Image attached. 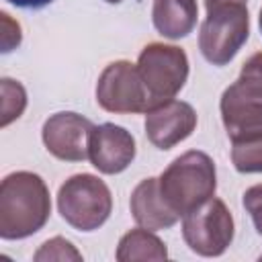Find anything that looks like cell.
<instances>
[{"label":"cell","mask_w":262,"mask_h":262,"mask_svg":"<svg viewBox=\"0 0 262 262\" xmlns=\"http://www.w3.org/2000/svg\"><path fill=\"white\" fill-rule=\"evenodd\" d=\"M49 188L39 174L20 170L0 184V237L23 239L37 233L49 219Z\"/></svg>","instance_id":"obj_1"},{"label":"cell","mask_w":262,"mask_h":262,"mask_svg":"<svg viewBox=\"0 0 262 262\" xmlns=\"http://www.w3.org/2000/svg\"><path fill=\"white\" fill-rule=\"evenodd\" d=\"M250 35V16L246 2H227L207 8L201 25L199 49L213 66L229 63Z\"/></svg>","instance_id":"obj_5"},{"label":"cell","mask_w":262,"mask_h":262,"mask_svg":"<svg viewBox=\"0 0 262 262\" xmlns=\"http://www.w3.org/2000/svg\"><path fill=\"white\" fill-rule=\"evenodd\" d=\"M196 127V113L184 100H164L145 111V135L158 149L184 141Z\"/></svg>","instance_id":"obj_10"},{"label":"cell","mask_w":262,"mask_h":262,"mask_svg":"<svg viewBox=\"0 0 262 262\" xmlns=\"http://www.w3.org/2000/svg\"><path fill=\"white\" fill-rule=\"evenodd\" d=\"M57 209L78 231L98 229L113 211L108 186L94 174H74L57 190Z\"/></svg>","instance_id":"obj_4"},{"label":"cell","mask_w":262,"mask_h":262,"mask_svg":"<svg viewBox=\"0 0 262 262\" xmlns=\"http://www.w3.org/2000/svg\"><path fill=\"white\" fill-rule=\"evenodd\" d=\"M0 88H2V121H0V125L6 127L23 115V111L27 106V92H25L23 84H18L10 78H2Z\"/></svg>","instance_id":"obj_16"},{"label":"cell","mask_w":262,"mask_h":262,"mask_svg":"<svg viewBox=\"0 0 262 262\" xmlns=\"http://www.w3.org/2000/svg\"><path fill=\"white\" fill-rule=\"evenodd\" d=\"M33 258L37 262H43V260H76V262H80L82 254L72 246V242L57 235V237H51L45 244H41V248L35 252Z\"/></svg>","instance_id":"obj_17"},{"label":"cell","mask_w":262,"mask_h":262,"mask_svg":"<svg viewBox=\"0 0 262 262\" xmlns=\"http://www.w3.org/2000/svg\"><path fill=\"white\" fill-rule=\"evenodd\" d=\"M227 2H246V0H205V8H213L217 4H227Z\"/></svg>","instance_id":"obj_20"},{"label":"cell","mask_w":262,"mask_h":262,"mask_svg":"<svg viewBox=\"0 0 262 262\" xmlns=\"http://www.w3.org/2000/svg\"><path fill=\"white\" fill-rule=\"evenodd\" d=\"M106 2H111V4H117V2H121V0H106Z\"/></svg>","instance_id":"obj_22"},{"label":"cell","mask_w":262,"mask_h":262,"mask_svg":"<svg viewBox=\"0 0 262 262\" xmlns=\"http://www.w3.org/2000/svg\"><path fill=\"white\" fill-rule=\"evenodd\" d=\"M244 209L250 213L256 231L262 235V184H254L244 192Z\"/></svg>","instance_id":"obj_18"},{"label":"cell","mask_w":262,"mask_h":262,"mask_svg":"<svg viewBox=\"0 0 262 262\" xmlns=\"http://www.w3.org/2000/svg\"><path fill=\"white\" fill-rule=\"evenodd\" d=\"M221 121L231 143L262 137V51L250 55L221 94Z\"/></svg>","instance_id":"obj_2"},{"label":"cell","mask_w":262,"mask_h":262,"mask_svg":"<svg viewBox=\"0 0 262 262\" xmlns=\"http://www.w3.org/2000/svg\"><path fill=\"white\" fill-rule=\"evenodd\" d=\"M231 162H233V168L242 174L262 172V137L233 143Z\"/></svg>","instance_id":"obj_15"},{"label":"cell","mask_w":262,"mask_h":262,"mask_svg":"<svg viewBox=\"0 0 262 262\" xmlns=\"http://www.w3.org/2000/svg\"><path fill=\"white\" fill-rule=\"evenodd\" d=\"M199 16L196 0H154L151 20L166 39H182L192 33Z\"/></svg>","instance_id":"obj_13"},{"label":"cell","mask_w":262,"mask_h":262,"mask_svg":"<svg viewBox=\"0 0 262 262\" xmlns=\"http://www.w3.org/2000/svg\"><path fill=\"white\" fill-rule=\"evenodd\" d=\"M96 102L106 113L115 115L145 113L149 106V96L137 66L127 59L108 63L96 82Z\"/></svg>","instance_id":"obj_8"},{"label":"cell","mask_w":262,"mask_h":262,"mask_svg":"<svg viewBox=\"0 0 262 262\" xmlns=\"http://www.w3.org/2000/svg\"><path fill=\"white\" fill-rule=\"evenodd\" d=\"M135 158L133 135L115 123L94 125L88 137V160L102 174L123 172Z\"/></svg>","instance_id":"obj_11"},{"label":"cell","mask_w":262,"mask_h":262,"mask_svg":"<svg viewBox=\"0 0 262 262\" xmlns=\"http://www.w3.org/2000/svg\"><path fill=\"white\" fill-rule=\"evenodd\" d=\"M137 72L147 90L149 106H154L174 98L182 90L188 78V57L176 45L149 43L137 57Z\"/></svg>","instance_id":"obj_6"},{"label":"cell","mask_w":262,"mask_h":262,"mask_svg":"<svg viewBox=\"0 0 262 262\" xmlns=\"http://www.w3.org/2000/svg\"><path fill=\"white\" fill-rule=\"evenodd\" d=\"M258 23H260V31H262V8H260V18H258Z\"/></svg>","instance_id":"obj_21"},{"label":"cell","mask_w":262,"mask_h":262,"mask_svg":"<svg viewBox=\"0 0 262 262\" xmlns=\"http://www.w3.org/2000/svg\"><path fill=\"white\" fill-rule=\"evenodd\" d=\"M92 123L72 111L51 115L41 129L43 143L51 156L63 162H84L88 158V137Z\"/></svg>","instance_id":"obj_9"},{"label":"cell","mask_w":262,"mask_h":262,"mask_svg":"<svg viewBox=\"0 0 262 262\" xmlns=\"http://www.w3.org/2000/svg\"><path fill=\"white\" fill-rule=\"evenodd\" d=\"M115 258L119 262H133V260H166L168 258V250L166 244L151 233V229L145 227H137L127 231L117 246V254Z\"/></svg>","instance_id":"obj_14"},{"label":"cell","mask_w":262,"mask_h":262,"mask_svg":"<svg viewBox=\"0 0 262 262\" xmlns=\"http://www.w3.org/2000/svg\"><path fill=\"white\" fill-rule=\"evenodd\" d=\"M158 184L170 209L184 217L188 211L203 205L215 194V164L205 151L190 149L172 160V164L158 178Z\"/></svg>","instance_id":"obj_3"},{"label":"cell","mask_w":262,"mask_h":262,"mask_svg":"<svg viewBox=\"0 0 262 262\" xmlns=\"http://www.w3.org/2000/svg\"><path fill=\"white\" fill-rule=\"evenodd\" d=\"M182 237L186 246L205 258L221 256L233 242V217L221 199L211 196L188 211L182 219Z\"/></svg>","instance_id":"obj_7"},{"label":"cell","mask_w":262,"mask_h":262,"mask_svg":"<svg viewBox=\"0 0 262 262\" xmlns=\"http://www.w3.org/2000/svg\"><path fill=\"white\" fill-rule=\"evenodd\" d=\"M129 207H131V215L135 223L151 231L168 229L180 219V215L174 213L170 205L166 203V199L162 196L158 178L141 180L131 192Z\"/></svg>","instance_id":"obj_12"},{"label":"cell","mask_w":262,"mask_h":262,"mask_svg":"<svg viewBox=\"0 0 262 262\" xmlns=\"http://www.w3.org/2000/svg\"><path fill=\"white\" fill-rule=\"evenodd\" d=\"M6 2H10V4H14L18 8H33V10H37V8H43V6L51 4L53 0H6Z\"/></svg>","instance_id":"obj_19"}]
</instances>
